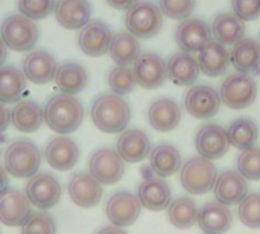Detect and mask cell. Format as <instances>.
Segmentation results:
<instances>
[{"mask_svg": "<svg viewBox=\"0 0 260 234\" xmlns=\"http://www.w3.org/2000/svg\"><path fill=\"white\" fill-rule=\"evenodd\" d=\"M90 116L99 131L105 134H120L131 120V107L123 96L104 93L93 101Z\"/></svg>", "mask_w": 260, "mask_h": 234, "instance_id": "1", "label": "cell"}, {"mask_svg": "<svg viewBox=\"0 0 260 234\" xmlns=\"http://www.w3.org/2000/svg\"><path fill=\"white\" fill-rule=\"evenodd\" d=\"M43 116L46 125L52 131L59 136H67L82 125L84 107L75 96L58 93L47 99L43 108Z\"/></svg>", "mask_w": 260, "mask_h": 234, "instance_id": "2", "label": "cell"}, {"mask_svg": "<svg viewBox=\"0 0 260 234\" xmlns=\"http://www.w3.org/2000/svg\"><path fill=\"white\" fill-rule=\"evenodd\" d=\"M5 169L15 178H30L38 174L41 154L38 146L30 140H14L5 151Z\"/></svg>", "mask_w": 260, "mask_h": 234, "instance_id": "3", "label": "cell"}, {"mask_svg": "<svg viewBox=\"0 0 260 234\" xmlns=\"http://www.w3.org/2000/svg\"><path fill=\"white\" fill-rule=\"evenodd\" d=\"M38 26L23 14L8 15L0 24V38L14 52H29L38 41Z\"/></svg>", "mask_w": 260, "mask_h": 234, "instance_id": "4", "label": "cell"}, {"mask_svg": "<svg viewBox=\"0 0 260 234\" xmlns=\"http://www.w3.org/2000/svg\"><path fill=\"white\" fill-rule=\"evenodd\" d=\"M163 17L158 5L149 0H139L126 11L125 26L126 30L139 40H148L161 30Z\"/></svg>", "mask_w": 260, "mask_h": 234, "instance_id": "5", "label": "cell"}, {"mask_svg": "<svg viewBox=\"0 0 260 234\" xmlns=\"http://www.w3.org/2000/svg\"><path fill=\"white\" fill-rule=\"evenodd\" d=\"M216 177L215 164L204 157H192L180 168V181L184 190L192 195L209 193L216 183Z\"/></svg>", "mask_w": 260, "mask_h": 234, "instance_id": "6", "label": "cell"}, {"mask_svg": "<svg viewBox=\"0 0 260 234\" xmlns=\"http://www.w3.org/2000/svg\"><path fill=\"white\" fill-rule=\"evenodd\" d=\"M219 96L225 107L232 110H245L256 101L257 84L251 75L236 72L221 82Z\"/></svg>", "mask_w": 260, "mask_h": 234, "instance_id": "7", "label": "cell"}, {"mask_svg": "<svg viewBox=\"0 0 260 234\" xmlns=\"http://www.w3.org/2000/svg\"><path fill=\"white\" fill-rule=\"evenodd\" d=\"M88 174L101 184L111 186L122 180L125 174V161L113 148L96 149L88 160Z\"/></svg>", "mask_w": 260, "mask_h": 234, "instance_id": "8", "label": "cell"}, {"mask_svg": "<svg viewBox=\"0 0 260 234\" xmlns=\"http://www.w3.org/2000/svg\"><path fill=\"white\" fill-rule=\"evenodd\" d=\"M24 195L37 209L49 210L61 199V184L55 175L49 172H38L26 183Z\"/></svg>", "mask_w": 260, "mask_h": 234, "instance_id": "9", "label": "cell"}, {"mask_svg": "<svg viewBox=\"0 0 260 234\" xmlns=\"http://www.w3.org/2000/svg\"><path fill=\"white\" fill-rule=\"evenodd\" d=\"M221 96L216 88L207 84L192 85L184 96V108L187 113L201 120L212 119L221 108Z\"/></svg>", "mask_w": 260, "mask_h": 234, "instance_id": "10", "label": "cell"}, {"mask_svg": "<svg viewBox=\"0 0 260 234\" xmlns=\"http://www.w3.org/2000/svg\"><path fill=\"white\" fill-rule=\"evenodd\" d=\"M133 73L137 85L146 90H155L168 79L166 61L154 52H142L133 64Z\"/></svg>", "mask_w": 260, "mask_h": 234, "instance_id": "11", "label": "cell"}, {"mask_svg": "<svg viewBox=\"0 0 260 234\" xmlns=\"http://www.w3.org/2000/svg\"><path fill=\"white\" fill-rule=\"evenodd\" d=\"M230 146L227 129L218 123H206L200 126L195 134V148L200 157L210 161L222 158L229 152Z\"/></svg>", "mask_w": 260, "mask_h": 234, "instance_id": "12", "label": "cell"}, {"mask_svg": "<svg viewBox=\"0 0 260 234\" xmlns=\"http://www.w3.org/2000/svg\"><path fill=\"white\" fill-rule=\"evenodd\" d=\"M142 212V204L139 198L129 192H116L113 193L105 207V213L111 225L125 228L133 225Z\"/></svg>", "mask_w": 260, "mask_h": 234, "instance_id": "13", "label": "cell"}, {"mask_svg": "<svg viewBox=\"0 0 260 234\" xmlns=\"http://www.w3.org/2000/svg\"><path fill=\"white\" fill-rule=\"evenodd\" d=\"M210 40V26L198 17H189L181 20V23L175 29V41L183 52H200Z\"/></svg>", "mask_w": 260, "mask_h": 234, "instance_id": "14", "label": "cell"}, {"mask_svg": "<svg viewBox=\"0 0 260 234\" xmlns=\"http://www.w3.org/2000/svg\"><path fill=\"white\" fill-rule=\"evenodd\" d=\"M113 34L110 26L102 20H90L79 29L78 46L88 56H102L108 53Z\"/></svg>", "mask_w": 260, "mask_h": 234, "instance_id": "15", "label": "cell"}, {"mask_svg": "<svg viewBox=\"0 0 260 234\" xmlns=\"http://www.w3.org/2000/svg\"><path fill=\"white\" fill-rule=\"evenodd\" d=\"M30 207L32 204L23 192L8 189L0 195V222L6 227H21L32 213Z\"/></svg>", "mask_w": 260, "mask_h": 234, "instance_id": "16", "label": "cell"}, {"mask_svg": "<svg viewBox=\"0 0 260 234\" xmlns=\"http://www.w3.org/2000/svg\"><path fill=\"white\" fill-rule=\"evenodd\" d=\"M46 161L50 168L66 172L76 166L79 160V148L75 140L66 136H58L49 140L44 149Z\"/></svg>", "mask_w": 260, "mask_h": 234, "instance_id": "17", "label": "cell"}, {"mask_svg": "<svg viewBox=\"0 0 260 234\" xmlns=\"http://www.w3.org/2000/svg\"><path fill=\"white\" fill-rule=\"evenodd\" d=\"M69 196L81 209H93L102 199V184L87 172H76L69 181Z\"/></svg>", "mask_w": 260, "mask_h": 234, "instance_id": "18", "label": "cell"}, {"mask_svg": "<svg viewBox=\"0 0 260 234\" xmlns=\"http://www.w3.org/2000/svg\"><path fill=\"white\" fill-rule=\"evenodd\" d=\"M56 67L58 64L50 52L37 49L27 53V56L23 61L21 72L27 81L37 85H44L55 78Z\"/></svg>", "mask_w": 260, "mask_h": 234, "instance_id": "19", "label": "cell"}, {"mask_svg": "<svg viewBox=\"0 0 260 234\" xmlns=\"http://www.w3.org/2000/svg\"><path fill=\"white\" fill-rule=\"evenodd\" d=\"M53 14L61 27L76 30L91 20L90 0H56Z\"/></svg>", "mask_w": 260, "mask_h": 234, "instance_id": "20", "label": "cell"}, {"mask_svg": "<svg viewBox=\"0 0 260 234\" xmlns=\"http://www.w3.org/2000/svg\"><path fill=\"white\" fill-rule=\"evenodd\" d=\"M151 149L152 148L148 134L139 128L122 131L116 143L117 154L126 163H139L145 160L149 155Z\"/></svg>", "mask_w": 260, "mask_h": 234, "instance_id": "21", "label": "cell"}, {"mask_svg": "<svg viewBox=\"0 0 260 234\" xmlns=\"http://www.w3.org/2000/svg\"><path fill=\"white\" fill-rule=\"evenodd\" d=\"M213 190L221 204L238 206L248 195V183L238 171H225L216 177Z\"/></svg>", "mask_w": 260, "mask_h": 234, "instance_id": "22", "label": "cell"}, {"mask_svg": "<svg viewBox=\"0 0 260 234\" xmlns=\"http://www.w3.org/2000/svg\"><path fill=\"white\" fill-rule=\"evenodd\" d=\"M197 224L206 234H225L232 228L233 215L229 206L219 201H210L198 210Z\"/></svg>", "mask_w": 260, "mask_h": 234, "instance_id": "23", "label": "cell"}, {"mask_svg": "<svg viewBox=\"0 0 260 234\" xmlns=\"http://www.w3.org/2000/svg\"><path fill=\"white\" fill-rule=\"evenodd\" d=\"M149 125L158 132L174 131L181 122V108L171 97L155 99L148 108Z\"/></svg>", "mask_w": 260, "mask_h": 234, "instance_id": "24", "label": "cell"}, {"mask_svg": "<svg viewBox=\"0 0 260 234\" xmlns=\"http://www.w3.org/2000/svg\"><path fill=\"white\" fill-rule=\"evenodd\" d=\"M168 69V78L180 87H192L201 70L198 59L193 56V53L189 52H177L166 61Z\"/></svg>", "mask_w": 260, "mask_h": 234, "instance_id": "25", "label": "cell"}, {"mask_svg": "<svg viewBox=\"0 0 260 234\" xmlns=\"http://www.w3.org/2000/svg\"><path fill=\"white\" fill-rule=\"evenodd\" d=\"M137 198L142 207L152 212H161L171 204V187L163 178L149 177L140 183Z\"/></svg>", "mask_w": 260, "mask_h": 234, "instance_id": "26", "label": "cell"}, {"mask_svg": "<svg viewBox=\"0 0 260 234\" xmlns=\"http://www.w3.org/2000/svg\"><path fill=\"white\" fill-rule=\"evenodd\" d=\"M198 64L201 73L210 78L222 76L230 67V52L216 40H210L198 52Z\"/></svg>", "mask_w": 260, "mask_h": 234, "instance_id": "27", "label": "cell"}, {"mask_svg": "<svg viewBox=\"0 0 260 234\" xmlns=\"http://www.w3.org/2000/svg\"><path fill=\"white\" fill-rule=\"evenodd\" d=\"M230 64L236 72L253 75L260 72V44L253 38L244 37L232 46Z\"/></svg>", "mask_w": 260, "mask_h": 234, "instance_id": "28", "label": "cell"}, {"mask_svg": "<svg viewBox=\"0 0 260 234\" xmlns=\"http://www.w3.org/2000/svg\"><path fill=\"white\" fill-rule=\"evenodd\" d=\"M53 79L61 93L75 96L87 87L88 75L85 67H82L81 64L73 61H66L56 67Z\"/></svg>", "mask_w": 260, "mask_h": 234, "instance_id": "29", "label": "cell"}, {"mask_svg": "<svg viewBox=\"0 0 260 234\" xmlns=\"http://www.w3.org/2000/svg\"><path fill=\"white\" fill-rule=\"evenodd\" d=\"M149 166L152 172L160 178H168L175 175L181 168L180 151L169 143H160L149 152Z\"/></svg>", "mask_w": 260, "mask_h": 234, "instance_id": "30", "label": "cell"}, {"mask_svg": "<svg viewBox=\"0 0 260 234\" xmlns=\"http://www.w3.org/2000/svg\"><path fill=\"white\" fill-rule=\"evenodd\" d=\"M210 29L215 40L224 46H233L245 37V21L235 12H222L216 15Z\"/></svg>", "mask_w": 260, "mask_h": 234, "instance_id": "31", "label": "cell"}, {"mask_svg": "<svg viewBox=\"0 0 260 234\" xmlns=\"http://www.w3.org/2000/svg\"><path fill=\"white\" fill-rule=\"evenodd\" d=\"M11 122L20 132H35L44 122L43 108L34 101H18L11 111Z\"/></svg>", "mask_w": 260, "mask_h": 234, "instance_id": "32", "label": "cell"}, {"mask_svg": "<svg viewBox=\"0 0 260 234\" xmlns=\"http://www.w3.org/2000/svg\"><path fill=\"white\" fill-rule=\"evenodd\" d=\"M108 53L117 65H131L142 53L140 41L128 30L117 32L111 38Z\"/></svg>", "mask_w": 260, "mask_h": 234, "instance_id": "33", "label": "cell"}, {"mask_svg": "<svg viewBox=\"0 0 260 234\" xmlns=\"http://www.w3.org/2000/svg\"><path fill=\"white\" fill-rule=\"evenodd\" d=\"M26 88V78L21 70L14 65L0 67V102L15 104L21 99Z\"/></svg>", "mask_w": 260, "mask_h": 234, "instance_id": "34", "label": "cell"}, {"mask_svg": "<svg viewBox=\"0 0 260 234\" xmlns=\"http://www.w3.org/2000/svg\"><path fill=\"white\" fill-rule=\"evenodd\" d=\"M227 134L230 139V145L236 149L245 151L256 145L259 137V128L256 122L250 117H239L230 123L227 128Z\"/></svg>", "mask_w": 260, "mask_h": 234, "instance_id": "35", "label": "cell"}, {"mask_svg": "<svg viewBox=\"0 0 260 234\" xmlns=\"http://www.w3.org/2000/svg\"><path fill=\"white\" fill-rule=\"evenodd\" d=\"M168 218L171 224L177 228L186 230L197 224L198 207L195 201L189 196H180L168 206Z\"/></svg>", "mask_w": 260, "mask_h": 234, "instance_id": "36", "label": "cell"}, {"mask_svg": "<svg viewBox=\"0 0 260 234\" xmlns=\"http://www.w3.org/2000/svg\"><path fill=\"white\" fill-rule=\"evenodd\" d=\"M107 81H108L110 90L114 94H119V96L129 94L137 85L133 69L129 65H116V67H113L110 70V73H108Z\"/></svg>", "mask_w": 260, "mask_h": 234, "instance_id": "37", "label": "cell"}, {"mask_svg": "<svg viewBox=\"0 0 260 234\" xmlns=\"http://www.w3.org/2000/svg\"><path fill=\"white\" fill-rule=\"evenodd\" d=\"M238 206L241 222L250 228H260V193H248Z\"/></svg>", "mask_w": 260, "mask_h": 234, "instance_id": "38", "label": "cell"}, {"mask_svg": "<svg viewBox=\"0 0 260 234\" xmlns=\"http://www.w3.org/2000/svg\"><path fill=\"white\" fill-rule=\"evenodd\" d=\"M238 172L250 181L260 180V148H250L238 155Z\"/></svg>", "mask_w": 260, "mask_h": 234, "instance_id": "39", "label": "cell"}, {"mask_svg": "<svg viewBox=\"0 0 260 234\" xmlns=\"http://www.w3.org/2000/svg\"><path fill=\"white\" fill-rule=\"evenodd\" d=\"M21 234H56V222L49 213H30L21 225Z\"/></svg>", "mask_w": 260, "mask_h": 234, "instance_id": "40", "label": "cell"}, {"mask_svg": "<svg viewBox=\"0 0 260 234\" xmlns=\"http://www.w3.org/2000/svg\"><path fill=\"white\" fill-rule=\"evenodd\" d=\"M197 0H158V8L163 15L174 20L189 18L195 9Z\"/></svg>", "mask_w": 260, "mask_h": 234, "instance_id": "41", "label": "cell"}, {"mask_svg": "<svg viewBox=\"0 0 260 234\" xmlns=\"http://www.w3.org/2000/svg\"><path fill=\"white\" fill-rule=\"evenodd\" d=\"M55 0H18L20 14L30 20H43L53 12Z\"/></svg>", "mask_w": 260, "mask_h": 234, "instance_id": "42", "label": "cell"}, {"mask_svg": "<svg viewBox=\"0 0 260 234\" xmlns=\"http://www.w3.org/2000/svg\"><path fill=\"white\" fill-rule=\"evenodd\" d=\"M232 9L244 21H251L260 17V0H232Z\"/></svg>", "mask_w": 260, "mask_h": 234, "instance_id": "43", "label": "cell"}, {"mask_svg": "<svg viewBox=\"0 0 260 234\" xmlns=\"http://www.w3.org/2000/svg\"><path fill=\"white\" fill-rule=\"evenodd\" d=\"M9 123H11V111L5 107V104L0 102V134L6 131Z\"/></svg>", "mask_w": 260, "mask_h": 234, "instance_id": "44", "label": "cell"}, {"mask_svg": "<svg viewBox=\"0 0 260 234\" xmlns=\"http://www.w3.org/2000/svg\"><path fill=\"white\" fill-rule=\"evenodd\" d=\"M139 0H107V3L119 11H128L134 3H137Z\"/></svg>", "mask_w": 260, "mask_h": 234, "instance_id": "45", "label": "cell"}, {"mask_svg": "<svg viewBox=\"0 0 260 234\" xmlns=\"http://www.w3.org/2000/svg\"><path fill=\"white\" fill-rule=\"evenodd\" d=\"M9 189V178H8V172L5 168L0 166V195L5 193Z\"/></svg>", "mask_w": 260, "mask_h": 234, "instance_id": "46", "label": "cell"}, {"mask_svg": "<svg viewBox=\"0 0 260 234\" xmlns=\"http://www.w3.org/2000/svg\"><path fill=\"white\" fill-rule=\"evenodd\" d=\"M96 234H128L125 230H122L120 227L116 225H108V227H102L101 230H98Z\"/></svg>", "mask_w": 260, "mask_h": 234, "instance_id": "47", "label": "cell"}, {"mask_svg": "<svg viewBox=\"0 0 260 234\" xmlns=\"http://www.w3.org/2000/svg\"><path fill=\"white\" fill-rule=\"evenodd\" d=\"M6 56H8V47H6V44L3 43V40L0 38V67L5 64Z\"/></svg>", "mask_w": 260, "mask_h": 234, "instance_id": "48", "label": "cell"}, {"mask_svg": "<svg viewBox=\"0 0 260 234\" xmlns=\"http://www.w3.org/2000/svg\"><path fill=\"white\" fill-rule=\"evenodd\" d=\"M259 44H260V40H259Z\"/></svg>", "mask_w": 260, "mask_h": 234, "instance_id": "49", "label": "cell"}]
</instances>
